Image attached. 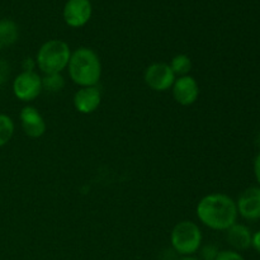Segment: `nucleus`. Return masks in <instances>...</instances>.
Segmentation results:
<instances>
[{
	"label": "nucleus",
	"instance_id": "f257e3e1",
	"mask_svg": "<svg viewBox=\"0 0 260 260\" xmlns=\"http://www.w3.org/2000/svg\"><path fill=\"white\" fill-rule=\"evenodd\" d=\"M200 222L215 231H226L238 220L236 202L225 193H211L205 196L196 207Z\"/></svg>",
	"mask_w": 260,
	"mask_h": 260
},
{
	"label": "nucleus",
	"instance_id": "f03ea898",
	"mask_svg": "<svg viewBox=\"0 0 260 260\" xmlns=\"http://www.w3.org/2000/svg\"><path fill=\"white\" fill-rule=\"evenodd\" d=\"M69 76L80 88L96 86L102 78V61L89 47H79L71 52L68 65Z\"/></svg>",
	"mask_w": 260,
	"mask_h": 260
},
{
	"label": "nucleus",
	"instance_id": "7ed1b4c3",
	"mask_svg": "<svg viewBox=\"0 0 260 260\" xmlns=\"http://www.w3.org/2000/svg\"><path fill=\"white\" fill-rule=\"evenodd\" d=\"M70 46L62 40H48L43 43L36 55V65L43 75L62 74L70 61Z\"/></svg>",
	"mask_w": 260,
	"mask_h": 260
},
{
	"label": "nucleus",
	"instance_id": "20e7f679",
	"mask_svg": "<svg viewBox=\"0 0 260 260\" xmlns=\"http://www.w3.org/2000/svg\"><path fill=\"white\" fill-rule=\"evenodd\" d=\"M203 234L193 221H180L170 233V245L180 256L194 255L202 246Z\"/></svg>",
	"mask_w": 260,
	"mask_h": 260
},
{
	"label": "nucleus",
	"instance_id": "39448f33",
	"mask_svg": "<svg viewBox=\"0 0 260 260\" xmlns=\"http://www.w3.org/2000/svg\"><path fill=\"white\" fill-rule=\"evenodd\" d=\"M42 91V76L36 71H22L13 80V94L20 102L30 103Z\"/></svg>",
	"mask_w": 260,
	"mask_h": 260
},
{
	"label": "nucleus",
	"instance_id": "423d86ee",
	"mask_svg": "<svg viewBox=\"0 0 260 260\" xmlns=\"http://www.w3.org/2000/svg\"><path fill=\"white\" fill-rule=\"evenodd\" d=\"M177 76L170 69L169 63L155 62L147 66L144 73V80L151 90L168 91L172 89Z\"/></svg>",
	"mask_w": 260,
	"mask_h": 260
},
{
	"label": "nucleus",
	"instance_id": "0eeeda50",
	"mask_svg": "<svg viewBox=\"0 0 260 260\" xmlns=\"http://www.w3.org/2000/svg\"><path fill=\"white\" fill-rule=\"evenodd\" d=\"M93 7L90 0H68L63 7V20L71 28H81L90 20Z\"/></svg>",
	"mask_w": 260,
	"mask_h": 260
},
{
	"label": "nucleus",
	"instance_id": "6e6552de",
	"mask_svg": "<svg viewBox=\"0 0 260 260\" xmlns=\"http://www.w3.org/2000/svg\"><path fill=\"white\" fill-rule=\"evenodd\" d=\"M173 98L180 106H192L200 96V85L193 76L185 75L175 79L172 86Z\"/></svg>",
	"mask_w": 260,
	"mask_h": 260
},
{
	"label": "nucleus",
	"instance_id": "1a4fd4ad",
	"mask_svg": "<svg viewBox=\"0 0 260 260\" xmlns=\"http://www.w3.org/2000/svg\"><path fill=\"white\" fill-rule=\"evenodd\" d=\"M19 119L22 129L28 137L40 139L45 135L46 128H47L46 121L36 107L29 106V104L23 107L19 113Z\"/></svg>",
	"mask_w": 260,
	"mask_h": 260
},
{
	"label": "nucleus",
	"instance_id": "9d476101",
	"mask_svg": "<svg viewBox=\"0 0 260 260\" xmlns=\"http://www.w3.org/2000/svg\"><path fill=\"white\" fill-rule=\"evenodd\" d=\"M238 213L248 221L260 220V187L244 190L236 202Z\"/></svg>",
	"mask_w": 260,
	"mask_h": 260
},
{
	"label": "nucleus",
	"instance_id": "9b49d317",
	"mask_svg": "<svg viewBox=\"0 0 260 260\" xmlns=\"http://www.w3.org/2000/svg\"><path fill=\"white\" fill-rule=\"evenodd\" d=\"M73 103L79 113H94L101 107L102 91L99 90L98 86H84L74 94Z\"/></svg>",
	"mask_w": 260,
	"mask_h": 260
},
{
	"label": "nucleus",
	"instance_id": "f8f14e48",
	"mask_svg": "<svg viewBox=\"0 0 260 260\" xmlns=\"http://www.w3.org/2000/svg\"><path fill=\"white\" fill-rule=\"evenodd\" d=\"M251 236L253 234L249 230V228L238 222L226 230V239H228L229 245L235 251H243L250 248Z\"/></svg>",
	"mask_w": 260,
	"mask_h": 260
},
{
	"label": "nucleus",
	"instance_id": "ddd939ff",
	"mask_svg": "<svg viewBox=\"0 0 260 260\" xmlns=\"http://www.w3.org/2000/svg\"><path fill=\"white\" fill-rule=\"evenodd\" d=\"M19 37V29L15 22L10 19L0 20V47L14 45Z\"/></svg>",
	"mask_w": 260,
	"mask_h": 260
},
{
	"label": "nucleus",
	"instance_id": "4468645a",
	"mask_svg": "<svg viewBox=\"0 0 260 260\" xmlns=\"http://www.w3.org/2000/svg\"><path fill=\"white\" fill-rule=\"evenodd\" d=\"M169 66L173 70V73H174V75L177 78H180V76L189 75L190 70H192V60H190L188 55L179 53V55H175L170 60Z\"/></svg>",
	"mask_w": 260,
	"mask_h": 260
},
{
	"label": "nucleus",
	"instance_id": "2eb2a0df",
	"mask_svg": "<svg viewBox=\"0 0 260 260\" xmlns=\"http://www.w3.org/2000/svg\"><path fill=\"white\" fill-rule=\"evenodd\" d=\"M66 85L62 74H46L42 76V89L50 94L60 93Z\"/></svg>",
	"mask_w": 260,
	"mask_h": 260
},
{
	"label": "nucleus",
	"instance_id": "dca6fc26",
	"mask_svg": "<svg viewBox=\"0 0 260 260\" xmlns=\"http://www.w3.org/2000/svg\"><path fill=\"white\" fill-rule=\"evenodd\" d=\"M14 121L8 114L0 113V147L5 146L14 135Z\"/></svg>",
	"mask_w": 260,
	"mask_h": 260
},
{
	"label": "nucleus",
	"instance_id": "f3484780",
	"mask_svg": "<svg viewBox=\"0 0 260 260\" xmlns=\"http://www.w3.org/2000/svg\"><path fill=\"white\" fill-rule=\"evenodd\" d=\"M218 254H220V250L215 244H206L200 249V260H216Z\"/></svg>",
	"mask_w": 260,
	"mask_h": 260
},
{
	"label": "nucleus",
	"instance_id": "a211bd4d",
	"mask_svg": "<svg viewBox=\"0 0 260 260\" xmlns=\"http://www.w3.org/2000/svg\"><path fill=\"white\" fill-rule=\"evenodd\" d=\"M216 260H245L239 251L235 250H222L218 254Z\"/></svg>",
	"mask_w": 260,
	"mask_h": 260
},
{
	"label": "nucleus",
	"instance_id": "6ab92c4d",
	"mask_svg": "<svg viewBox=\"0 0 260 260\" xmlns=\"http://www.w3.org/2000/svg\"><path fill=\"white\" fill-rule=\"evenodd\" d=\"M9 76V66L5 61H0V86L7 81Z\"/></svg>",
	"mask_w": 260,
	"mask_h": 260
},
{
	"label": "nucleus",
	"instance_id": "aec40b11",
	"mask_svg": "<svg viewBox=\"0 0 260 260\" xmlns=\"http://www.w3.org/2000/svg\"><path fill=\"white\" fill-rule=\"evenodd\" d=\"M37 68L36 65V60L32 57H25L22 62V69L23 71H35V69Z\"/></svg>",
	"mask_w": 260,
	"mask_h": 260
},
{
	"label": "nucleus",
	"instance_id": "412c9836",
	"mask_svg": "<svg viewBox=\"0 0 260 260\" xmlns=\"http://www.w3.org/2000/svg\"><path fill=\"white\" fill-rule=\"evenodd\" d=\"M251 246L254 248V250L260 254V230L254 233L251 236Z\"/></svg>",
	"mask_w": 260,
	"mask_h": 260
},
{
	"label": "nucleus",
	"instance_id": "4be33fe9",
	"mask_svg": "<svg viewBox=\"0 0 260 260\" xmlns=\"http://www.w3.org/2000/svg\"><path fill=\"white\" fill-rule=\"evenodd\" d=\"M254 175H255L256 182L260 185V152L254 159Z\"/></svg>",
	"mask_w": 260,
	"mask_h": 260
},
{
	"label": "nucleus",
	"instance_id": "5701e85b",
	"mask_svg": "<svg viewBox=\"0 0 260 260\" xmlns=\"http://www.w3.org/2000/svg\"><path fill=\"white\" fill-rule=\"evenodd\" d=\"M179 260H200V258L194 255H188V256H182Z\"/></svg>",
	"mask_w": 260,
	"mask_h": 260
},
{
	"label": "nucleus",
	"instance_id": "b1692460",
	"mask_svg": "<svg viewBox=\"0 0 260 260\" xmlns=\"http://www.w3.org/2000/svg\"><path fill=\"white\" fill-rule=\"evenodd\" d=\"M256 142H258V145L260 146V132H259V135H258V139H256Z\"/></svg>",
	"mask_w": 260,
	"mask_h": 260
}]
</instances>
